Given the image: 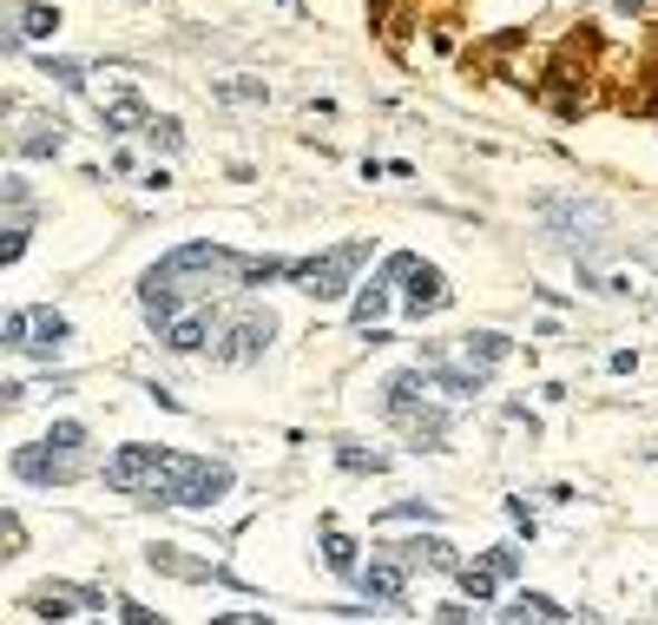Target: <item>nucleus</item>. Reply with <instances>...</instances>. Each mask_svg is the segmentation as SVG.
Segmentation results:
<instances>
[{
  "label": "nucleus",
  "instance_id": "nucleus-1",
  "mask_svg": "<svg viewBox=\"0 0 658 625\" xmlns=\"http://www.w3.org/2000/svg\"><path fill=\"white\" fill-rule=\"evenodd\" d=\"M237 283H244V257L237 251H224V244H178L171 257H158L139 277V303H146L151 330H165L178 310L212 303L218 290H237Z\"/></svg>",
  "mask_w": 658,
  "mask_h": 625
},
{
  "label": "nucleus",
  "instance_id": "nucleus-2",
  "mask_svg": "<svg viewBox=\"0 0 658 625\" xmlns=\"http://www.w3.org/2000/svg\"><path fill=\"white\" fill-rule=\"evenodd\" d=\"M382 409H389L395 434H402L409 448H422V455L448 448V409H441V402H429V375H422V369H402V375H389V389H382Z\"/></svg>",
  "mask_w": 658,
  "mask_h": 625
},
{
  "label": "nucleus",
  "instance_id": "nucleus-3",
  "mask_svg": "<svg viewBox=\"0 0 658 625\" xmlns=\"http://www.w3.org/2000/svg\"><path fill=\"white\" fill-rule=\"evenodd\" d=\"M171 461H178V448L132 441V448H119V455L106 461V487H119V494H132V500L165 507V494H171Z\"/></svg>",
  "mask_w": 658,
  "mask_h": 625
},
{
  "label": "nucleus",
  "instance_id": "nucleus-4",
  "mask_svg": "<svg viewBox=\"0 0 658 625\" xmlns=\"http://www.w3.org/2000/svg\"><path fill=\"white\" fill-rule=\"evenodd\" d=\"M363 257H369V244H336V251H323V257H303V264H291V283H296V290H310L316 303H336V296L356 283Z\"/></svg>",
  "mask_w": 658,
  "mask_h": 625
},
{
  "label": "nucleus",
  "instance_id": "nucleus-5",
  "mask_svg": "<svg viewBox=\"0 0 658 625\" xmlns=\"http://www.w3.org/2000/svg\"><path fill=\"white\" fill-rule=\"evenodd\" d=\"M230 494V468L224 461H205V455H178L171 461V494L165 507H218Z\"/></svg>",
  "mask_w": 658,
  "mask_h": 625
},
{
  "label": "nucleus",
  "instance_id": "nucleus-6",
  "mask_svg": "<svg viewBox=\"0 0 658 625\" xmlns=\"http://www.w3.org/2000/svg\"><path fill=\"white\" fill-rule=\"evenodd\" d=\"M67 336H73V323H67L60 310H13V316L0 323V343L20 349V355H53Z\"/></svg>",
  "mask_w": 658,
  "mask_h": 625
},
{
  "label": "nucleus",
  "instance_id": "nucleus-7",
  "mask_svg": "<svg viewBox=\"0 0 658 625\" xmlns=\"http://www.w3.org/2000/svg\"><path fill=\"white\" fill-rule=\"evenodd\" d=\"M540 224L567 244H599L612 231V217L592 205V198H540Z\"/></svg>",
  "mask_w": 658,
  "mask_h": 625
},
{
  "label": "nucleus",
  "instance_id": "nucleus-8",
  "mask_svg": "<svg viewBox=\"0 0 658 625\" xmlns=\"http://www.w3.org/2000/svg\"><path fill=\"white\" fill-rule=\"evenodd\" d=\"M271 343H277V316L271 310H244V316H224L212 355L218 362H251V355H264Z\"/></svg>",
  "mask_w": 658,
  "mask_h": 625
},
{
  "label": "nucleus",
  "instance_id": "nucleus-9",
  "mask_svg": "<svg viewBox=\"0 0 658 625\" xmlns=\"http://www.w3.org/2000/svg\"><path fill=\"white\" fill-rule=\"evenodd\" d=\"M13 481H27V487H67L79 481V461L67 455V448H53V441H27V448H13Z\"/></svg>",
  "mask_w": 658,
  "mask_h": 625
},
{
  "label": "nucleus",
  "instance_id": "nucleus-10",
  "mask_svg": "<svg viewBox=\"0 0 658 625\" xmlns=\"http://www.w3.org/2000/svg\"><path fill=\"white\" fill-rule=\"evenodd\" d=\"M146 559H151V566H158V573H171V579H185V586H230V593L244 586V579H237L230 566H218V559L178 554V547H158V540H151V547H146Z\"/></svg>",
  "mask_w": 658,
  "mask_h": 625
},
{
  "label": "nucleus",
  "instance_id": "nucleus-11",
  "mask_svg": "<svg viewBox=\"0 0 658 625\" xmlns=\"http://www.w3.org/2000/svg\"><path fill=\"white\" fill-rule=\"evenodd\" d=\"M415 264H422L415 251H395V257H389V264L363 283V290H356V323H363V330L375 323V316H389V290H395V283H409V271H415Z\"/></svg>",
  "mask_w": 658,
  "mask_h": 625
},
{
  "label": "nucleus",
  "instance_id": "nucleus-12",
  "mask_svg": "<svg viewBox=\"0 0 658 625\" xmlns=\"http://www.w3.org/2000/svg\"><path fill=\"white\" fill-rule=\"evenodd\" d=\"M513 573H520L513 547H488L474 566H461V593H468V599H488V593H501V586H508Z\"/></svg>",
  "mask_w": 658,
  "mask_h": 625
},
{
  "label": "nucleus",
  "instance_id": "nucleus-13",
  "mask_svg": "<svg viewBox=\"0 0 658 625\" xmlns=\"http://www.w3.org/2000/svg\"><path fill=\"white\" fill-rule=\"evenodd\" d=\"M409 559H369L356 566V586H363L369 599H382V606H402V593H409V573H402Z\"/></svg>",
  "mask_w": 658,
  "mask_h": 625
},
{
  "label": "nucleus",
  "instance_id": "nucleus-14",
  "mask_svg": "<svg viewBox=\"0 0 658 625\" xmlns=\"http://www.w3.org/2000/svg\"><path fill=\"white\" fill-rule=\"evenodd\" d=\"M422 375H429V389L461 395V402H468V395H488V382H494V369H488V362H481V369H448L441 355H429V369H422Z\"/></svg>",
  "mask_w": 658,
  "mask_h": 625
},
{
  "label": "nucleus",
  "instance_id": "nucleus-15",
  "mask_svg": "<svg viewBox=\"0 0 658 625\" xmlns=\"http://www.w3.org/2000/svg\"><path fill=\"white\" fill-rule=\"evenodd\" d=\"M7 106H13V119H20V139H13L20 158H60V152H67V133H60V126H33L20 99H7Z\"/></svg>",
  "mask_w": 658,
  "mask_h": 625
},
{
  "label": "nucleus",
  "instance_id": "nucleus-16",
  "mask_svg": "<svg viewBox=\"0 0 658 625\" xmlns=\"http://www.w3.org/2000/svg\"><path fill=\"white\" fill-rule=\"evenodd\" d=\"M151 119H158V113H151L139 92H119V99H106V106H99V126H106V133H119V139H126V133H146Z\"/></svg>",
  "mask_w": 658,
  "mask_h": 625
},
{
  "label": "nucleus",
  "instance_id": "nucleus-17",
  "mask_svg": "<svg viewBox=\"0 0 658 625\" xmlns=\"http://www.w3.org/2000/svg\"><path fill=\"white\" fill-rule=\"evenodd\" d=\"M441 303H448V283H441V271H435V264H415V271H409V316L422 323V316H429V310H441Z\"/></svg>",
  "mask_w": 658,
  "mask_h": 625
},
{
  "label": "nucleus",
  "instance_id": "nucleus-18",
  "mask_svg": "<svg viewBox=\"0 0 658 625\" xmlns=\"http://www.w3.org/2000/svg\"><path fill=\"white\" fill-rule=\"evenodd\" d=\"M402 559H409V566H441V573H461V559H454V547H448L441 534H429V540H402Z\"/></svg>",
  "mask_w": 658,
  "mask_h": 625
},
{
  "label": "nucleus",
  "instance_id": "nucleus-19",
  "mask_svg": "<svg viewBox=\"0 0 658 625\" xmlns=\"http://www.w3.org/2000/svg\"><path fill=\"white\" fill-rule=\"evenodd\" d=\"M336 461H343V475H356V481L389 475V455H382V448H356V441H343V448H336Z\"/></svg>",
  "mask_w": 658,
  "mask_h": 625
},
{
  "label": "nucleus",
  "instance_id": "nucleus-20",
  "mask_svg": "<svg viewBox=\"0 0 658 625\" xmlns=\"http://www.w3.org/2000/svg\"><path fill=\"white\" fill-rule=\"evenodd\" d=\"M461 355H468V362H508L513 343L501 330H474V336H461Z\"/></svg>",
  "mask_w": 658,
  "mask_h": 625
},
{
  "label": "nucleus",
  "instance_id": "nucleus-21",
  "mask_svg": "<svg viewBox=\"0 0 658 625\" xmlns=\"http://www.w3.org/2000/svg\"><path fill=\"white\" fill-rule=\"evenodd\" d=\"M218 99H230V106H271V86L264 79H218Z\"/></svg>",
  "mask_w": 658,
  "mask_h": 625
},
{
  "label": "nucleus",
  "instance_id": "nucleus-22",
  "mask_svg": "<svg viewBox=\"0 0 658 625\" xmlns=\"http://www.w3.org/2000/svg\"><path fill=\"white\" fill-rule=\"evenodd\" d=\"M508 619H567V606H553L540 593H520V599H508Z\"/></svg>",
  "mask_w": 658,
  "mask_h": 625
},
{
  "label": "nucleus",
  "instance_id": "nucleus-23",
  "mask_svg": "<svg viewBox=\"0 0 658 625\" xmlns=\"http://www.w3.org/2000/svg\"><path fill=\"white\" fill-rule=\"evenodd\" d=\"M323 559H330V566H336V573H356V540H350V534H336V527H330V534H323Z\"/></svg>",
  "mask_w": 658,
  "mask_h": 625
},
{
  "label": "nucleus",
  "instance_id": "nucleus-24",
  "mask_svg": "<svg viewBox=\"0 0 658 625\" xmlns=\"http://www.w3.org/2000/svg\"><path fill=\"white\" fill-rule=\"evenodd\" d=\"M13 13H20V33H53V27H60L53 7H27V0H13Z\"/></svg>",
  "mask_w": 658,
  "mask_h": 625
},
{
  "label": "nucleus",
  "instance_id": "nucleus-25",
  "mask_svg": "<svg viewBox=\"0 0 658 625\" xmlns=\"http://www.w3.org/2000/svg\"><path fill=\"white\" fill-rule=\"evenodd\" d=\"M395 520H422V527H435L441 514H435V507H429V500H402V507H389V514H382L375 527H395Z\"/></svg>",
  "mask_w": 658,
  "mask_h": 625
},
{
  "label": "nucleus",
  "instance_id": "nucleus-26",
  "mask_svg": "<svg viewBox=\"0 0 658 625\" xmlns=\"http://www.w3.org/2000/svg\"><path fill=\"white\" fill-rule=\"evenodd\" d=\"M40 72H47V79H60V86H86V67H73V60H53V53H40Z\"/></svg>",
  "mask_w": 658,
  "mask_h": 625
},
{
  "label": "nucleus",
  "instance_id": "nucleus-27",
  "mask_svg": "<svg viewBox=\"0 0 658 625\" xmlns=\"http://www.w3.org/2000/svg\"><path fill=\"white\" fill-rule=\"evenodd\" d=\"M47 441H53V448H67V455H79V448H86V428H79V421H53V428H47Z\"/></svg>",
  "mask_w": 658,
  "mask_h": 625
},
{
  "label": "nucleus",
  "instance_id": "nucleus-28",
  "mask_svg": "<svg viewBox=\"0 0 658 625\" xmlns=\"http://www.w3.org/2000/svg\"><path fill=\"white\" fill-rule=\"evenodd\" d=\"M146 133H151V145H165V152H178V145H185V133H178L171 119H151Z\"/></svg>",
  "mask_w": 658,
  "mask_h": 625
}]
</instances>
